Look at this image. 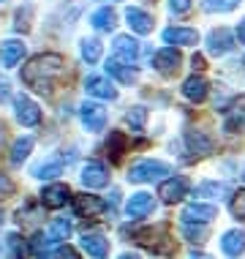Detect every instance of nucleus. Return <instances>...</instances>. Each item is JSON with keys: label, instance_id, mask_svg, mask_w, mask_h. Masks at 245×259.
Returning <instances> with one entry per match:
<instances>
[{"label": "nucleus", "instance_id": "1", "mask_svg": "<svg viewBox=\"0 0 245 259\" xmlns=\"http://www.w3.org/2000/svg\"><path fill=\"white\" fill-rule=\"evenodd\" d=\"M63 68H66V63H63L60 55H36L27 66L22 68V82L27 88L38 90V93H49L52 85L63 76Z\"/></svg>", "mask_w": 245, "mask_h": 259}, {"label": "nucleus", "instance_id": "2", "mask_svg": "<svg viewBox=\"0 0 245 259\" xmlns=\"http://www.w3.org/2000/svg\"><path fill=\"white\" fill-rule=\"evenodd\" d=\"M172 169L164 164V161H139V164L131 166L128 178L134 180V183H153V180H161L164 175H169Z\"/></svg>", "mask_w": 245, "mask_h": 259}, {"label": "nucleus", "instance_id": "3", "mask_svg": "<svg viewBox=\"0 0 245 259\" xmlns=\"http://www.w3.org/2000/svg\"><path fill=\"white\" fill-rule=\"evenodd\" d=\"M139 243H142L144 248L156 251V254H172V251H174V243L169 240V235H166L164 227L142 232V235H139Z\"/></svg>", "mask_w": 245, "mask_h": 259}, {"label": "nucleus", "instance_id": "4", "mask_svg": "<svg viewBox=\"0 0 245 259\" xmlns=\"http://www.w3.org/2000/svg\"><path fill=\"white\" fill-rule=\"evenodd\" d=\"M14 107H17V120L22 125H38L41 123V109L36 101H30L27 96L19 93L17 99H14Z\"/></svg>", "mask_w": 245, "mask_h": 259}, {"label": "nucleus", "instance_id": "5", "mask_svg": "<svg viewBox=\"0 0 245 259\" xmlns=\"http://www.w3.org/2000/svg\"><path fill=\"white\" fill-rule=\"evenodd\" d=\"M82 123L87 125V131H101L104 125H107V109L101 107V104H90L85 101L82 104Z\"/></svg>", "mask_w": 245, "mask_h": 259}, {"label": "nucleus", "instance_id": "6", "mask_svg": "<svg viewBox=\"0 0 245 259\" xmlns=\"http://www.w3.org/2000/svg\"><path fill=\"white\" fill-rule=\"evenodd\" d=\"M188 191V180L185 178H172V180H164L158 188V197L166 202V205H174V202H180L185 197Z\"/></svg>", "mask_w": 245, "mask_h": 259}, {"label": "nucleus", "instance_id": "7", "mask_svg": "<svg viewBox=\"0 0 245 259\" xmlns=\"http://www.w3.org/2000/svg\"><path fill=\"white\" fill-rule=\"evenodd\" d=\"M82 183L87 188H101L109 183V172L104 164H98V161H87L85 169H82Z\"/></svg>", "mask_w": 245, "mask_h": 259}, {"label": "nucleus", "instance_id": "8", "mask_svg": "<svg viewBox=\"0 0 245 259\" xmlns=\"http://www.w3.org/2000/svg\"><path fill=\"white\" fill-rule=\"evenodd\" d=\"M180 63H183V58H180V52L172 50V47H166V50H161V52L156 55V68H158V71L164 74V76L177 74Z\"/></svg>", "mask_w": 245, "mask_h": 259}, {"label": "nucleus", "instance_id": "9", "mask_svg": "<svg viewBox=\"0 0 245 259\" xmlns=\"http://www.w3.org/2000/svg\"><path fill=\"white\" fill-rule=\"evenodd\" d=\"M68 197H71V191H68V186L63 183H52L44 188V194H41V202H44V207H63L68 202Z\"/></svg>", "mask_w": 245, "mask_h": 259}, {"label": "nucleus", "instance_id": "10", "mask_svg": "<svg viewBox=\"0 0 245 259\" xmlns=\"http://www.w3.org/2000/svg\"><path fill=\"white\" fill-rule=\"evenodd\" d=\"M234 47V36L226 30V27H221V30H213L207 36V50L213 55H226L229 50Z\"/></svg>", "mask_w": 245, "mask_h": 259}, {"label": "nucleus", "instance_id": "11", "mask_svg": "<svg viewBox=\"0 0 245 259\" xmlns=\"http://www.w3.org/2000/svg\"><path fill=\"white\" fill-rule=\"evenodd\" d=\"M164 41L166 44H180V47H191L199 41V33L191 27H166L164 30Z\"/></svg>", "mask_w": 245, "mask_h": 259}, {"label": "nucleus", "instance_id": "12", "mask_svg": "<svg viewBox=\"0 0 245 259\" xmlns=\"http://www.w3.org/2000/svg\"><path fill=\"white\" fill-rule=\"evenodd\" d=\"M85 88H87V93L90 96H95V99H117V90L115 85H112L109 79H104V76H87V82H85Z\"/></svg>", "mask_w": 245, "mask_h": 259}, {"label": "nucleus", "instance_id": "13", "mask_svg": "<svg viewBox=\"0 0 245 259\" xmlns=\"http://www.w3.org/2000/svg\"><path fill=\"white\" fill-rule=\"evenodd\" d=\"M74 207L79 215H85V219H93V215L104 213V202L93 197V194H79V197H74Z\"/></svg>", "mask_w": 245, "mask_h": 259}, {"label": "nucleus", "instance_id": "14", "mask_svg": "<svg viewBox=\"0 0 245 259\" xmlns=\"http://www.w3.org/2000/svg\"><path fill=\"white\" fill-rule=\"evenodd\" d=\"M153 207H156V202H153L150 194H134V197L128 199V205H125V213H128L131 219H142V215L153 213Z\"/></svg>", "mask_w": 245, "mask_h": 259}, {"label": "nucleus", "instance_id": "15", "mask_svg": "<svg viewBox=\"0 0 245 259\" xmlns=\"http://www.w3.org/2000/svg\"><path fill=\"white\" fill-rule=\"evenodd\" d=\"M125 19H128L131 30L142 33V36H147V33L153 30V17L147 11H142V9H128L125 11Z\"/></svg>", "mask_w": 245, "mask_h": 259}, {"label": "nucleus", "instance_id": "16", "mask_svg": "<svg viewBox=\"0 0 245 259\" xmlns=\"http://www.w3.org/2000/svg\"><path fill=\"white\" fill-rule=\"evenodd\" d=\"M213 219H215L213 205H188L183 210V221H191V224H210Z\"/></svg>", "mask_w": 245, "mask_h": 259}, {"label": "nucleus", "instance_id": "17", "mask_svg": "<svg viewBox=\"0 0 245 259\" xmlns=\"http://www.w3.org/2000/svg\"><path fill=\"white\" fill-rule=\"evenodd\" d=\"M221 248H223V254H229V256H240L245 251V235L240 229H229L221 240Z\"/></svg>", "mask_w": 245, "mask_h": 259}, {"label": "nucleus", "instance_id": "18", "mask_svg": "<svg viewBox=\"0 0 245 259\" xmlns=\"http://www.w3.org/2000/svg\"><path fill=\"white\" fill-rule=\"evenodd\" d=\"M82 248H85L90 256L104 259V256H107V251H109V243L104 240L101 235H95V232H90V235L85 232V235H82Z\"/></svg>", "mask_w": 245, "mask_h": 259}, {"label": "nucleus", "instance_id": "19", "mask_svg": "<svg viewBox=\"0 0 245 259\" xmlns=\"http://www.w3.org/2000/svg\"><path fill=\"white\" fill-rule=\"evenodd\" d=\"M22 55H25V44L22 41H6L3 44V50H0V60H3V66L6 68H14L19 60H22Z\"/></svg>", "mask_w": 245, "mask_h": 259}, {"label": "nucleus", "instance_id": "20", "mask_svg": "<svg viewBox=\"0 0 245 259\" xmlns=\"http://www.w3.org/2000/svg\"><path fill=\"white\" fill-rule=\"evenodd\" d=\"M115 55L123 60H128V63H134L139 58V44L131 36H117L115 38Z\"/></svg>", "mask_w": 245, "mask_h": 259}, {"label": "nucleus", "instance_id": "21", "mask_svg": "<svg viewBox=\"0 0 245 259\" xmlns=\"http://www.w3.org/2000/svg\"><path fill=\"white\" fill-rule=\"evenodd\" d=\"M107 71L115 76L117 82H123V85H131V82H136V71L131 66H125L123 60H117V58H112L107 63Z\"/></svg>", "mask_w": 245, "mask_h": 259}, {"label": "nucleus", "instance_id": "22", "mask_svg": "<svg viewBox=\"0 0 245 259\" xmlns=\"http://www.w3.org/2000/svg\"><path fill=\"white\" fill-rule=\"evenodd\" d=\"M90 25L95 27V30H112V27L117 25V14L109 9V6H104V9H98L93 17H90Z\"/></svg>", "mask_w": 245, "mask_h": 259}, {"label": "nucleus", "instance_id": "23", "mask_svg": "<svg viewBox=\"0 0 245 259\" xmlns=\"http://www.w3.org/2000/svg\"><path fill=\"white\" fill-rule=\"evenodd\" d=\"M183 93H185V99H191V101H205L207 99V82L202 79V76H191V79H185Z\"/></svg>", "mask_w": 245, "mask_h": 259}, {"label": "nucleus", "instance_id": "24", "mask_svg": "<svg viewBox=\"0 0 245 259\" xmlns=\"http://www.w3.org/2000/svg\"><path fill=\"white\" fill-rule=\"evenodd\" d=\"M30 150H33V137H19L11 148V164H22Z\"/></svg>", "mask_w": 245, "mask_h": 259}, {"label": "nucleus", "instance_id": "25", "mask_svg": "<svg viewBox=\"0 0 245 259\" xmlns=\"http://www.w3.org/2000/svg\"><path fill=\"white\" fill-rule=\"evenodd\" d=\"M63 172V161L60 158H49V161H41V164L33 169L36 178H55V175Z\"/></svg>", "mask_w": 245, "mask_h": 259}, {"label": "nucleus", "instance_id": "26", "mask_svg": "<svg viewBox=\"0 0 245 259\" xmlns=\"http://www.w3.org/2000/svg\"><path fill=\"white\" fill-rule=\"evenodd\" d=\"M71 221L68 219H55L52 227H49V237L52 240H68V235H71Z\"/></svg>", "mask_w": 245, "mask_h": 259}, {"label": "nucleus", "instance_id": "27", "mask_svg": "<svg viewBox=\"0 0 245 259\" xmlns=\"http://www.w3.org/2000/svg\"><path fill=\"white\" fill-rule=\"evenodd\" d=\"M188 145H191L196 153H210L213 150V142H210L202 131H188Z\"/></svg>", "mask_w": 245, "mask_h": 259}, {"label": "nucleus", "instance_id": "28", "mask_svg": "<svg viewBox=\"0 0 245 259\" xmlns=\"http://www.w3.org/2000/svg\"><path fill=\"white\" fill-rule=\"evenodd\" d=\"M196 194L199 197H223V194H229V186L226 183H202V186H196Z\"/></svg>", "mask_w": 245, "mask_h": 259}, {"label": "nucleus", "instance_id": "29", "mask_svg": "<svg viewBox=\"0 0 245 259\" xmlns=\"http://www.w3.org/2000/svg\"><path fill=\"white\" fill-rule=\"evenodd\" d=\"M82 58L87 63H98V58H101V44L95 38H85L82 41Z\"/></svg>", "mask_w": 245, "mask_h": 259}, {"label": "nucleus", "instance_id": "30", "mask_svg": "<svg viewBox=\"0 0 245 259\" xmlns=\"http://www.w3.org/2000/svg\"><path fill=\"white\" fill-rule=\"evenodd\" d=\"M125 120H128L131 128L142 131V128H144V120H147V109H144V107H131L128 115H125Z\"/></svg>", "mask_w": 245, "mask_h": 259}, {"label": "nucleus", "instance_id": "31", "mask_svg": "<svg viewBox=\"0 0 245 259\" xmlns=\"http://www.w3.org/2000/svg\"><path fill=\"white\" fill-rule=\"evenodd\" d=\"M107 150L112 153V158H120V156H123V150H125V137L120 134V131H112V134H109Z\"/></svg>", "mask_w": 245, "mask_h": 259}, {"label": "nucleus", "instance_id": "32", "mask_svg": "<svg viewBox=\"0 0 245 259\" xmlns=\"http://www.w3.org/2000/svg\"><path fill=\"white\" fill-rule=\"evenodd\" d=\"M237 3H240V0H205V11H218V14H223V11L237 9Z\"/></svg>", "mask_w": 245, "mask_h": 259}, {"label": "nucleus", "instance_id": "33", "mask_svg": "<svg viewBox=\"0 0 245 259\" xmlns=\"http://www.w3.org/2000/svg\"><path fill=\"white\" fill-rule=\"evenodd\" d=\"M183 235L188 237V240H193V243H202L207 237V229L205 227H193L191 221H183Z\"/></svg>", "mask_w": 245, "mask_h": 259}, {"label": "nucleus", "instance_id": "34", "mask_svg": "<svg viewBox=\"0 0 245 259\" xmlns=\"http://www.w3.org/2000/svg\"><path fill=\"white\" fill-rule=\"evenodd\" d=\"M9 248L14 251V259H27V248H25V243H22V237H19V235L9 237Z\"/></svg>", "mask_w": 245, "mask_h": 259}, {"label": "nucleus", "instance_id": "35", "mask_svg": "<svg viewBox=\"0 0 245 259\" xmlns=\"http://www.w3.org/2000/svg\"><path fill=\"white\" fill-rule=\"evenodd\" d=\"M232 213L237 219H245V191H237L232 197Z\"/></svg>", "mask_w": 245, "mask_h": 259}, {"label": "nucleus", "instance_id": "36", "mask_svg": "<svg viewBox=\"0 0 245 259\" xmlns=\"http://www.w3.org/2000/svg\"><path fill=\"white\" fill-rule=\"evenodd\" d=\"M49 246H52V240H46L44 235H36V240H33V251H36V256L44 259L49 254Z\"/></svg>", "mask_w": 245, "mask_h": 259}, {"label": "nucleus", "instance_id": "37", "mask_svg": "<svg viewBox=\"0 0 245 259\" xmlns=\"http://www.w3.org/2000/svg\"><path fill=\"white\" fill-rule=\"evenodd\" d=\"M242 117H245V96H240V99L232 104V123L242 120Z\"/></svg>", "mask_w": 245, "mask_h": 259}, {"label": "nucleus", "instance_id": "38", "mask_svg": "<svg viewBox=\"0 0 245 259\" xmlns=\"http://www.w3.org/2000/svg\"><path fill=\"white\" fill-rule=\"evenodd\" d=\"M169 9L174 14H185L188 9H191V0H169Z\"/></svg>", "mask_w": 245, "mask_h": 259}, {"label": "nucleus", "instance_id": "39", "mask_svg": "<svg viewBox=\"0 0 245 259\" xmlns=\"http://www.w3.org/2000/svg\"><path fill=\"white\" fill-rule=\"evenodd\" d=\"M55 259H79V254H76V251H74L71 246H63V248H58Z\"/></svg>", "mask_w": 245, "mask_h": 259}, {"label": "nucleus", "instance_id": "40", "mask_svg": "<svg viewBox=\"0 0 245 259\" xmlns=\"http://www.w3.org/2000/svg\"><path fill=\"white\" fill-rule=\"evenodd\" d=\"M0 191H3V194H11V191H14V186H11V180H6V178H3V175H0Z\"/></svg>", "mask_w": 245, "mask_h": 259}, {"label": "nucleus", "instance_id": "41", "mask_svg": "<svg viewBox=\"0 0 245 259\" xmlns=\"http://www.w3.org/2000/svg\"><path fill=\"white\" fill-rule=\"evenodd\" d=\"M193 68H196V71H202V68H205V58H202V55H193Z\"/></svg>", "mask_w": 245, "mask_h": 259}, {"label": "nucleus", "instance_id": "42", "mask_svg": "<svg viewBox=\"0 0 245 259\" xmlns=\"http://www.w3.org/2000/svg\"><path fill=\"white\" fill-rule=\"evenodd\" d=\"M237 36H240V41H242V44H245V19H242V22H240V30H237Z\"/></svg>", "mask_w": 245, "mask_h": 259}, {"label": "nucleus", "instance_id": "43", "mask_svg": "<svg viewBox=\"0 0 245 259\" xmlns=\"http://www.w3.org/2000/svg\"><path fill=\"white\" fill-rule=\"evenodd\" d=\"M120 259H142V256H139V254H123Z\"/></svg>", "mask_w": 245, "mask_h": 259}, {"label": "nucleus", "instance_id": "44", "mask_svg": "<svg viewBox=\"0 0 245 259\" xmlns=\"http://www.w3.org/2000/svg\"><path fill=\"white\" fill-rule=\"evenodd\" d=\"M193 259H207V256H193Z\"/></svg>", "mask_w": 245, "mask_h": 259}, {"label": "nucleus", "instance_id": "45", "mask_svg": "<svg viewBox=\"0 0 245 259\" xmlns=\"http://www.w3.org/2000/svg\"><path fill=\"white\" fill-rule=\"evenodd\" d=\"M0 224H3V215H0Z\"/></svg>", "mask_w": 245, "mask_h": 259}, {"label": "nucleus", "instance_id": "46", "mask_svg": "<svg viewBox=\"0 0 245 259\" xmlns=\"http://www.w3.org/2000/svg\"><path fill=\"white\" fill-rule=\"evenodd\" d=\"M242 178H245V169H242Z\"/></svg>", "mask_w": 245, "mask_h": 259}, {"label": "nucleus", "instance_id": "47", "mask_svg": "<svg viewBox=\"0 0 245 259\" xmlns=\"http://www.w3.org/2000/svg\"><path fill=\"white\" fill-rule=\"evenodd\" d=\"M0 3H3V0H0Z\"/></svg>", "mask_w": 245, "mask_h": 259}]
</instances>
